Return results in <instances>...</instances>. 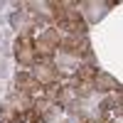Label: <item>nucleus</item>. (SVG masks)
Returning <instances> with one entry per match:
<instances>
[{
	"instance_id": "10",
	"label": "nucleus",
	"mask_w": 123,
	"mask_h": 123,
	"mask_svg": "<svg viewBox=\"0 0 123 123\" xmlns=\"http://www.w3.org/2000/svg\"><path fill=\"white\" fill-rule=\"evenodd\" d=\"M47 12L52 15V20L59 25L62 17H64V12H67V3H47Z\"/></svg>"
},
{
	"instance_id": "9",
	"label": "nucleus",
	"mask_w": 123,
	"mask_h": 123,
	"mask_svg": "<svg viewBox=\"0 0 123 123\" xmlns=\"http://www.w3.org/2000/svg\"><path fill=\"white\" fill-rule=\"evenodd\" d=\"M96 71H98V69H96L94 64H81V67L76 69V76H74V79H76V81H84V84H91V79H94Z\"/></svg>"
},
{
	"instance_id": "6",
	"label": "nucleus",
	"mask_w": 123,
	"mask_h": 123,
	"mask_svg": "<svg viewBox=\"0 0 123 123\" xmlns=\"http://www.w3.org/2000/svg\"><path fill=\"white\" fill-rule=\"evenodd\" d=\"M15 86H17V94L27 96V98H32V96H37V94L44 91V86L32 76V71H20V74L15 76Z\"/></svg>"
},
{
	"instance_id": "4",
	"label": "nucleus",
	"mask_w": 123,
	"mask_h": 123,
	"mask_svg": "<svg viewBox=\"0 0 123 123\" xmlns=\"http://www.w3.org/2000/svg\"><path fill=\"white\" fill-rule=\"evenodd\" d=\"M64 54L71 57H91V44L86 37H76V35H69V37H59V47Z\"/></svg>"
},
{
	"instance_id": "1",
	"label": "nucleus",
	"mask_w": 123,
	"mask_h": 123,
	"mask_svg": "<svg viewBox=\"0 0 123 123\" xmlns=\"http://www.w3.org/2000/svg\"><path fill=\"white\" fill-rule=\"evenodd\" d=\"M32 108V98L27 96H10L0 106V123H25Z\"/></svg>"
},
{
	"instance_id": "8",
	"label": "nucleus",
	"mask_w": 123,
	"mask_h": 123,
	"mask_svg": "<svg viewBox=\"0 0 123 123\" xmlns=\"http://www.w3.org/2000/svg\"><path fill=\"white\" fill-rule=\"evenodd\" d=\"M91 89H96V91H121V81L113 79L111 74H106V71H96L94 79H91Z\"/></svg>"
},
{
	"instance_id": "11",
	"label": "nucleus",
	"mask_w": 123,
	"mask_h": 123,
	"mask_svg": "<svg viewBox=\"0 0 123 123\" xmlns=\"http://www.w3.org/2000/svg\"><path fill=\"white\" fill-rule=\"evenodd\" d=\"M69 123H74V121H69ZM76 123H86V121H84V118H79V121H76Z\"/></svg>"
},
{
	"instance_id": "7",
	"label": "nucleus",
	"mask_w": 123,
	"mask_h": 123,
	"mask_svg": "<svg viewBox=\"0 0 123 123\" xmlns=\"http://www.w3.org/2000/svg\"><path fill=\"white\" fill-rule=\"evenodd\" d=\"M32 76H35L42 86H52V84H57L59 71H57V67L52 64V62H39V64H35Z\"/></svg>"
},
{
	"instance_id": "3",
	"label": "nucleus",
	"mask_w": 123,
	"mask_h": 123,
	"mask_svg": "<svg viewBox=\"0 0 123 123\" xmlns=\"http://www.w3.org/2000/svg\"><path fill=\"white\" fill-rule=\"evenodd\" d=\"M15 59H17V64H22V67H35V39L32 35H20L15 39Z\"/></svg>"
},
{
	"instance_id": "2",
	"label": "nucleus",
	"mask_w": 123,
	"mask_h": 123,
	"mask_svg": "<svg viewBox=\"0 0 123 123\" xmlns=\"http://www.w3.org/2000/svg\"><path fill=\"white\" fill-rule=\"evenodd\" d=\"M57 47H59V35H57V30H54V27H47L44 32L35 39V57L42 59V62H49V59L54 57Z\"/></svg>"
},
{
	"instance_id": "5",
	"label": "nucleus",
	"mask_w": 123,
	"mask_h": 123,
	"mask_svg": "<svg viewBox=\"0 0 123 123\" xmlns=\"http://www.w3.org/2000/svg\"><path fill=\"white\" fill-rule=\"evenodd\" d=\"M59 27L69 30V32L76 35V37H84L86 35V20L81 17V12H76L74 5H67V12H64V17H62Z\"/></svg>"
}]
</instances>
